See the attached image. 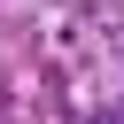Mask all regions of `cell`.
I'll list each match as a JSON object with an SVG mask.
<instances>
[{
    "instance_id": "1",
    "label": "cell",
    "mask_w": 124,
    "mask_h": 124,
    "mask_svg": "<svg viewBox=\"0 0 124 124\" xmlns=\"http://www.w3.org/2000/svg\"><path fill=\"white\" fill-rule=\"evenodd\" d=\"M101 124H124V108H108V116H101Z\"/></svg>"
}]
</instances>
